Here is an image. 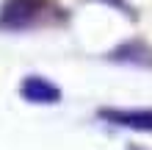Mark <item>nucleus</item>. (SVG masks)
<instances>
[{"mask_svg":"<svg viewBox=\"0 0 152 150\" xmlns=\"http://www.w3.org/2000/svg\"><path fill=\"white\" fill-rule=\"evenodd\" d=\"M130 150H141V147H138V145H130Z\"/></svg>","mask_w":152,"mask_h":150,"instance_id":"4","label":"nucleus"},{"mask_svg":"<svg viewBox=\"0 0 152 150\" xmlns=\"http://www.w3.org/2000/svg\"><path fill=\"white\" fill-rule=\"evenodd\" d=\"M100 117L119 128L152 131V109H100Z\"/></svg>","mask_w":152,"mask_h":150,"instance_id":"2","label":"nucleus"},{"mask_svg":"<svg viewBox=\"0 0 152 150\" xmlns=\"http://www.w3.org/2000/svg\"><path fill=\"white\" fill-rule=\"evenodd\" d=\"M47 11H50V0H6V6L0 8V28L8 31L31 28Z\"/></svg>","mask_w":152,"mask_h":150,"instance_id":"1","label":"nucleus"},{"mask_svg":"<svg viewBox=\"0 0 152 150\" xmlns=\"http://www.w3.org/2000/svg\"><path fill=\"white\" fill-rule=\"evenodd\" d=\"M20 95L28 103H36V106H53L61 100V89L56 83H50L47 78H39V75H28L20 86Z\"/></svg>","mask_w":152,"mask_h":150,"instance_id":"3","label":"nucleus"}]
</instances>
